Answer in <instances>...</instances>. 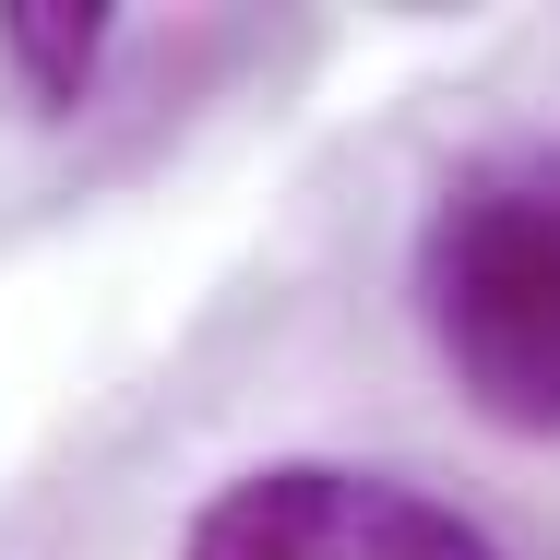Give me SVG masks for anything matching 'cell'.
Segmentation results:
<instances>
[{
    "mask_svg": "<svg viewBox=\"0 0 560 560\" xmlns=\"http://www.w3.org/2000/svg\"><path fill=\"white\" fill-rule=\"evenodd\" d=\"M418 299L453 394L489 430H560V143L477 155L418 238Z\"/></svg>",
    "mask_w": 560,
    "mask_h": 560,
    "instance_id": "6da1fadb",
    "label": "cell"
},
{
    "mask_svg": "<svg viewBox=\"0 0 560 560\" xmlns=\"http://www.w3.org/2000/svg\"><path fill=\"white\" fill-rule=\"evenodd\" d=\"M179 560H501V549L430 489H394L358 465H262L191 513Z\"/></svg>",
    "mask_w": 560,
    "mask_h": 560,
    "instance_id": "7a4b0ae2",
    "label": "cell"
},
{
    "mask_svg": "<svg viewBox=\"0 0 560 560\" xmlns=\"http://www.w3.org/2000/svg\"><path fill=\"white\" fill-rule=\"evenodd\" d=\"M0 48H12V72H24L48 108H72V96L96 84L108 12H96V0H0Z\"/></svg>",
    "mask_w": 560,
    "mask_h": 560,
    "instance_id": "3957f363",
    "label": "cell"
}]
</instances>
